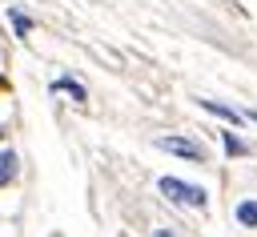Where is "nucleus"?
<instances>
[{"instance_id":"obj_6","label":"nucleus","mask_w":257,"mask_h":237,"mask_svg":"<svg viewBox=\"0 0 257 237\" xmlns=\"http://www.w3.org/2000/svg\"><path fill=\"white\" fill-rule=\"evenodd\" d=\"M221 145H225V153H229V157H245V153H249V145H245L237 133H221Z\"/></svg>"},{"instance_id":"obj_5","label":"nucleus","mask_w":257,"mask_h":237,"mask_svg":"<svg viewBox=\"0 0 257 237\" xmlns=\"http://www.w3.org/2000/svg\"><path fill=\"white\" fill-rule=\"evenodd\" d=\"M12 177H16V153H12V149H4V153H0V189H4Z\"/></svg>"},{"instance_id":"obj_9","label":"nucleus","mask_w":257,"mask_h":237,"mask_svg":"<svg viewBox=\"0 0 257 237\" xmlns=\"http://www.w3.org/2000/svg\"><path fill=\"white\" fill-rule=\"evenodd\" d=\"M153 237H173V233L169 229H153Z\"/></svg>"},{"instance_id":"obj_7","label":"nucleus","mask_w":257,"mask_h":237,"mask_svg":"<svg viewBox=\"0 0 257 237\" xmlns=\"http://www.w3.org/2000/svg\"><path fill=\"white\" fill-rule=\"evenodd\" d=\"M237 221H241L245 229H257V201H241V205H237Z\"/></svg>"},{"instance_id":"obj_2","label":"nucleus","mask_w":257,"mask_h":237,"mask_svg":"<svg viewBox=\"0 0 257 237\" xmlns=\"http://www.w3.org/2000/svg\"><path fill=\"white\" fill-rule=\"evenodd\" d=\"M157 149L173 153V157H189V161H205V149L189 137H157Z\"/></svg>"},{"instance_id":"obj_4","label":"nucleus","mask_w":257,"mask_h":237,"mask_svg":"<svg viewBox=\"0 0 257 237\" xmlns=\"http://www.w3.org/2000/svg\"><path fill=\"white\" fill-rule=\"evenodd\" d=\"M8 24H12V32H16L20 40H24L28 32H32V20H28V16L20 12V8H8Z\"/></svg>"},{"instance_id":"obj_11","label":"nucleus","mask_w":257,"mask_h":237,"mask_svg":"<svg viewBox=\"0 0 257 237\" xmlns=\"http://www.w3.org/2000/svg\"><path fill=\"white\" fill-rule=\"evenodd\" d=\"M0 137H4V133H0Z\"/></svg>"},{"instance_id":"obj_3","label":"nucleus","mask_w":257,"mask_h":237,"mask_svg":"<svg viewBox=\"0 0 257 237\" xmlns=\"http://www.w3.org/2000/svg\"><path fill=\"white\" fill-rule=\"evenodd\" d=\"M201 108H209L213 116H221V121H229V125H241V121H245L237 108H229V104H221V100H201Z\"/></svg>"},{"instance_id":"obj_10","label":"nucleus","mask_w":257,"mask_h":237,"mask_svg":"<svg viewBox=\"0 0 257 237\" xmlns=\"http://www.w3.org/2000/svg\"><path fill=\"white\" fill-rule=\"evenodd\" d=\"M241 116H249V121H257V108H253V112H241Z\"/></svg>"},{"instance_id":"obj_8","label":"nucleus","mask_w":257,"mask_h":237,"mask_svg":"<svg viewBox=\"0 0 257 237\" xmlns=\"http://www.w3.org/2000/svg\"><path fill=\"white\" fill-rule=\"evenodd\" d=\"M52 92H68L72 100H84V88L72 84V80H52Z\"/></svg>"},{"instance_id":"obj_1","label":"nucleus","mask_w":257,"mask_h":237,"mask_svg":"<svg viewBox=\"0 0 257 237\" xmlns=\"http://www.w3.org/2000/svg\"><path fill=\"white\" fill-rule=\"evenodd\" d=\"M157 189H161L173 205H189V209H205V205H209V193H205L201 185L181 181V177H161V181H157Z\"/></svg>"}]
</instances>
